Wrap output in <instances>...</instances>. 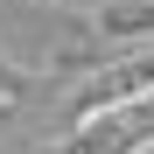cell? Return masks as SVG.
<instances>
[{
  "label": "cell",
  "mask_w": 154,
  "mask_h": 154,
  "mask_svg": "<svg viewBox=\"0 0 154 154\" xmlns=\"http://www.w3.org/2000/svg\"><path fill=\"white\" fill-rule=\"evenodd\" d=\"M112 35H154V7H105Z\"/></svg>",
  "instance_id": "obj_1"
}]
</instances>
